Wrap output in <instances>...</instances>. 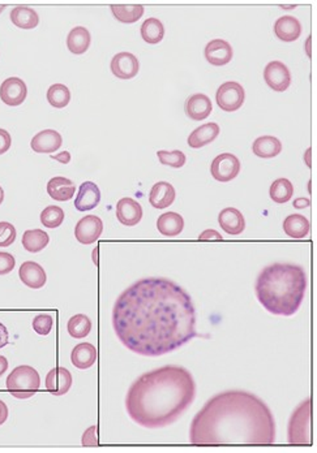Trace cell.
<instances>
[{
    "label": "cell",
    "mask_w": 317,
    "mask_h": 453,
    "mask_svg": "<svg viewBox=\"0 0 317 453\" xmlns=\"http://www.w3.org/2000/svg\"><path fill=\"white\" fill-rule=\"evenodd\" d=\"M113 327L125 348L146 357L167 354L197 336L191 296L164 278L128 287L114 305Z\"/></svg>",
    "instance_id": "cell-1"
},
{
    "label": "cell",
    "mask_w": 317,
    "mask_h": 453,
    "mask_svg": "<svg viewBox=\"0 0 317 453\" xmlns=\"http://www.w3.org/2000/svg\"><path fill=\"white\" fill-rule=\"evenodd\" d=\"M196 383L182 366L154 368L136 379L125 396L128 415L145 427L166 425L192 403Z\"/></svg>",
    "instance_id": "cell-2"
},
{
    "label": "cell",
    "mask_w": 317,
    "mask_h": 453,
    "mask_svg": "<svg viewBox=\"0 0 317 453\" xmlns=\"http://www.w3.org/2000/svg\"><path fill=\"white\" fill-rule=\"evenodd\" d=\"M307 289V275L302 266L273 264L256 280L255 292L260 303L274 315L290 317L298 312Z\"/></svg>",
    "instance_id": "cell-3"
},
{
    "label": "cell",
    "mask_w": 317,
    "mask_h": 453,
    "mask_svg": "<svg viewBox=\"0 0 317 453\" xmlns=\"http://www.w3.org/2000/svg\"><path fill=\"white\" fill-rule=\"evenodd\" d=\"M7 389L16 398H29L37 394L41 386L38 371L29 365L13 368L6 380Z\"/></svg>",
    "instance_id": "cell-4"
},
{
    "label": "cell",
    "mask_w": 317,
    "mask_h": 453,
    "mask_svg": "<svg viewBox=\"0 0 317 453\" xmlns=\"http://www.w3.org/2000/svg\"><path fill=\"white\" fill-rule=\"evenodd\" d=\"M246 99V92L243 86L235 81H227L222 84L217 93H216V101L218 107L226 111V113H234L239 110Z\"/></svg>",
    "instance_id": "cell-5"
},
{
    "label": "cell",
    "mask_w": 317,
    "mask_h": 453,
    "mask_svg": "<svg viewBox=\"0 0 317 453\" xmlns=\"http://www.w3.org/2000/svg\"><path fill=\"white\" fill-rule=\"evenodd\" d=\"M241 172V161L230 152L217 155L211 161V176L220 182H229L235 179Z\"/></svg>",
    "instance_id": "cell-6"
},
{
    "label": "cell",
    "mask_w": 317,
    "mask_h": 453,
    "mask_svg": "<svg viewBox=\"0 0 317 453\" xmlns=\"http://www.w3.org/2000/svg\"><path fill=\"white\" fill-rule=\"evenodd\" d=\"M104 232V222L96 215H87L78 220L75 226V237L83 245L94 244Z\"/></svg>",
    "instance_id": "cell-7"
},
{
    "label": "cell",
    "mask_w": 317,
    "mask_h": 453,
    "mask_svg": "<svg viewBox=\"0 0 317 453\" xmlns=\"http://www.w3.org/2000/svg\"><path fill=\"white\" fill-rule=\"evenodd\" d=\"M264 80L274 92H286L291 84V73L282 62H270L264 69Z\"/></svg>",
    "instance_id": "cell-8"
},
{
    "label": "cell",
    "mask_w": 317,
    "mask_h": 453,
    "mask_svg": "<svg viewBox=\"0 0 317 453\" xmlns=\"http://www.w3.org/2000/svg\"><path fill=\"white\" fill-rule=\"evenodd\" d=\"M27 95V85L19 77H10L0 85V99L10 107L24 103Z\"/></svg>",
    "instance_id": "cell-9"
},
{
    "label": "cell",
    "mask_w": 317,
    "mask_h": 453,
    "mask_svg": "<svg viewBox=\"0 0 317 453\" xmlns=\"http://www.w3.org/2000/svg\"><path fill=\"white\" fill-rule=\"evenodd\" d=\"M111 72L120 80H131L139 73V59L131 52H119L111 60Z\"/></svg>",
    "instance_id": "cell-10"
},
{
    "label": "cell",
    "mask_w": 317,
    "mask_h": 453,
    "mask_svg": "<svg viewBox=\"0 0 317 453\" xmlns=\"http://www.w3.org/2000/svg\"><path fill=\"white\" fill-rule=\"evenodd\" d=\"M73 378L66 368H54L46 375V388L54 396H63L72 387Z\"/></svg>",
    "instance_id": "cell-11"
},
{
    "label": "cell",
    "mask_w": 317,
    "mask_h": 453,
    "mask_svg": "<svg viewBox=\"0 0 317 453\" xmlns=\"http://www.w3.org/2000/svg\"><path fill=\"white\" fill-rule=\"evenodd\" d=\"M205 59L209 64L214 66H222L229 64L232 59V48L225 39H213L205 46Z\"/></svg>",
    "instance_id": "cell-12"
},
{
    "label": "cell",
    "mask_w": 317,
    "mask_h": 453,
    "mask_svg": "<svg viewBox=\"0 0 317 453\" xmlns=\"http://www.w3.org/2000/svg\"><path fill=\"white\" fill-rule=\"evenodd\" d=\"M116 217L123 226H136L143 219V208L136 199L125 197L116 203Z\"/></svg>",
    "instance_id": "cell-13"
},
{
    "label": "cell",
    "mask_w": 317,
    "mask_h": 453,
    "mask_svg": "<svg viewBox=\"0 0 317 453\" xmlns=\"http://www.w3.org/2000/svg\"><path fill=\"white\" fill-rule=\"evenodd\" d=\"M184 111L193 122H202L209 117L213 111V104L208 95L193 94L185 101Z\"/></svg>",
    "instance_id": "cell-14"
},
{
    "label": "cell",
    "mask_w": 317,
    "mask_h": 453,
    "mask_svg": "<svg viewBox=\"0 0 317 453\" xmlns=\"http://www.w3.org/2000/svg\"><path fill=\"white\" fill-rule=\"evenodd\" d=\"M19 276L21 282L31 289L42 288L48 280L43 267L33 261H27L20 266Z\"/></svg>",
    "instance_id": "cell-15"
},
{
    "label": "cell",
    "mask_w": 317,
    "mask_h": 453,
    "mask_svg": "<svg viewBox=\"0 0 317 453\" xmlns=\"http://www.w3.org/2000/svg\"><path fill=\"white\" fill-rule=\"evenodd\" d=\"M63 143V138L60 133L54 129H46L38 132L30 142L31 149L38 154H51L60 149Z\"/></svg>",
    "instance_id": "cell-16"
},
{
    "label": "cell",
    "mask_w": 317,
    "mask_h": 453,
    "mask_svg": "<svg viewBox=\"0 0 317 453\" xmlns=\"http://www.w3.org/2000/svg\"><path fill=\"white\" fill-rule=\"evenodd\" d=\"M101 202V192L97 187V184L92 181H85L80 185L76 199H75V208L78 211H89L98 206Z\"/></svg>",
    "instance_id": "cell-17"
},
{
    "label": "cell",
    "mask_w": 317,
    "mask_h": 453,
    "mask_svg": "<svg viewBox=\"0 0 317 453\" xmlns=\"http://www.w3.org/2000/svg\"><path fill=\"white\" fill-rule=\"evenodd\" d=\"M218 223L222 229L231 236H238L246 228V220L238 208H226L218 215Z\"/></svg>",
    "instance_id": "cell-18"
},
{
    "label": "cell",
    "mask_w": 317,
    "mask_h": 453,
    "mask_svg": "<svg viewBox=\"0 0 317 453\" xmlns=\"http://www.w3.org/2000/svg\"><path fill=\"white\" fill-rule=\"evenodd\" d=\"M176 197L175 188L167 181H160L154 184L153 188L149 193V202L154 208L164 210L171 206Z\"/></svg>",
    "instance_id": "cell-19"
},
{
    "label": "cell",
    "mask_w": 317,
    "mask_h": 453,
    "mask_svg": "<svg viewBox=\"0 0 317 453\" xmlns=\"http://www.w3.org/2000/svg\"><path fill=\"white\" fill-rule=\"evenodd\" d=\"M276 37L283 42H294L302 34V24L297 17L283 16L279 17L274 24Z\"/></svg>",
    "instance_id": "cell-20"
},
{
    "label": "cell",
    "mask_w": 317,
    "mask_h": 453,
    "mask_svg": "<svg viewBox=\"0 0 317 453\" xmlns=\"http://www.w3.org/2000/svg\"><path fill=\"white\" fill-rule=\"evenodd\" d=\"M98 353L97 348L90 343H80L71 353V361L73 366L80 370H87L96 364Z\"/></svg>",
    "instance_id": "cell-21"
},
{
    "label": "cell",
    "mask_w": 317,
    "mask_h": 453,
    "mask_svg": "<svg viewBox=\"0 0 317 453\" xmlns=\"http://www.w3.org/2000/svg\"><path fill=\"white\" fill-rule=\"evenodd\" d=\"M76 187L72 180L57 176L48 182V196L58 202H66L73 199Z\"/></svg>",
    "instance_id": "cell-22"
},
{
    "label": "cell",
    "mask_w": 317,
    "mask_h": 453,
    "mask_svg": "<svg viewBox=\"0 0 317 453\" xmlns=\"http://www.w3.org/2000/svg\"><path fill=\"white\" fill-rule=\"evenodd\" d=\"M220 125L217 123H206L196 128L188 137V145L192 149H200L214 141L220 134Z\"/></svg>",
    "instance_id": "cell-23"
},
{
    "label": "cell",
    "mask_w": 317,
    "mask_h": 453,
    "mask_svg": "<svg viewBox=\"0 0 317 453\" xmlns=\"http://www.w3.org/2000/svg\"><path fill=\"white\" fill-rule=\"evenodd\" d=\"M184 228V219L178 213H164L160 215L157 220V229L158 232L166 237H175L182 233Z\"/></svg>",
    "instance_id": "cell-24"
},
{
    "label": "cell",
    "mask_w": 317,
    "mask_h": 453,
    "mask_svg": "<svg viewBox=\"0 0 317 453\" xmlns=\"http://www.w3.org/2000/svg\"><path fill=\"white\" fill-rule=\"evenodd\" d=\"M252 151L256 157L262 159H270L281 154L282 143L273 136H262L256 138L252 145Z\"/></svg>",
    "instance_id": "cell-25"
},
{
    "label": "cell",
    "mask_w": 317,
    "mask_h": 453,
    "mask_svg": "<svg viewBox=\"0 0 317 453\" xmlns=\"http://www.w3.org/2000/svg\"><path fill=\"white\" fill-rule=\"evenodd\" d=\"M92 37L87 28L76 27L69 31L67 37V48L75 55H83L90 46Z\"/></svg>",
    "instance_id": "cell-26"
},
{
    "label": "cell",
    "mask_w": 317,
    "mask_h": 453,
    "mask_svg": "<svg viewBox=\"0 0 317 453\" xmlns=\"http://www.w3.org/2000/svg\"><path fill=\"white\" fill-rule=\"evenodd\" d=\"M309 222L306 217L300 215V214H293L288 215L285 220H283V231L288 237L295 238V240H300L304 238L309 233Z\"/></svg>",
    "instance_id": "cell-27"
},
{
    "label": "cell",
    "mask_w": 317,
    "mask_h": 453,
    "mask_svg": "<svg viewBox=\"0 0 317 453\" xmlns=\"http://www.w3.org/2000/svg\"><path fill=\"white\" fill-rule=\"evenodd\" d=\"M10 21L20 29H34L38 27L37 12L30 7H15L10 10Z\"/></svg>",
    "instance_id": "cell-28"
},
{
    "label": "cell",
    "mask_w": 317,
    "mask_h": 453,
    "mask_svg": "<svg viewBox=\"0 0 317 453\" xmlns=\"http://www.w3.org/2000/svg\"><path fill=\"white\" fill-rule=\"evenodd\" d=\"M114 17L123 24H134L143 17L144 7L140 4H113L110 6Z\"/></svg>",
    "instance_id": "cell-29"
},
{
    "label": "cell",
    "mask_w": 317,
    "mask_h": 453,
    "mask_svg": "<svg viewBox=\"0 0 317 453\" xmlns=\"http://www.w3.org/2000/svg\"><path fill=\"white\" fill-rule=\"evenodd\" d=\"M50 243V237L42 229H29L22 235V246L29 253L42 252Z\"/></svg>",
    "instance_id": "cell-30"
},
{
    "label": "cell",
    "mask_w": 317,
    "mask_h": 453,
    "mask_svg": "<svg viewBox=\"0 0 317 453\" xmlns=\"http://www.w3.org/2000/svg\"><path fill=\"white\" fill-rule=\"evenodd\" d=\"M141 37L146 43L157 45L164 37V24L155 17L145 20L141 25Z\"/></svg>",
    "instance_id": "cell-31"
},
{
    "label": "cell",
    "mask_w": 317,
    "mask_h": 453,
    "mask_svg": "<svg viewBox=\"0 0 317 453\" xmlns=\"http://www.w3.org/2000/svg\"><path fill=\"white\" fill-rule=\"evenodd\" d=\"M67 330L73 339H84L92 331V321L85 314H76L68 321Z\"/></svg>",
    "instance_id": "cell-32"
},
{
    "label": "cell",
    "mask_w": 317,
    "mask_h": 453,
    "mask_svg": "<svg viewBox=\"0 0 317 453\" xmlns=\"http://www.w3.org/2000/svg\"><path fill=\"white\" fill-rule=\"evenodd\" d=\"M294 194V187L291 181L288 179H277L269 189V196L272 201H274L279 205H283L293 199Z\"/></svg>",
    "instance_id": "cell-33"
},
{
    "label": "cell",
    "mask_w": 317,
    "mask_h": 453,
    "mask_svg": "<svg viewBox=\"0 0 317 453\" xmlns=\"http://www.w3.org/2000/svg\"><path fill=\"white\" fill-rule=\"evenodd\" d=\"M48 103L55 108H64L71 102V92L63 84L50 86L48 90Z\"/></svg>",
    "instance_id": "cell-34"
},
{
    "label": "cell",
    "mask_w": 317,
    "mask_h": 453,
    "mask_svg": "<svg viewBox=\"0 0 317 453\" xmlns=\"http://www.w3.org/2000/svg\"><path fill=\"white\" fill-rule=\"evenodd\" d=\"M64 220V211L59 206H48L41 213V223L46 228H58Z\"/></svg>",
    "instance_id": "cell-35"
},
{
    "label": "cell",
    "mask_w": 317,
    "mask_h": 453,
    "mask_svg": "<svg viewBox=\"0 0 317 453\" xmlns=\"http://www.w3.org/2000/svg\"><path fill=\"white\" fill-rule=\"evenodd\" d=\"M160 161L164 166H170L173 168H182L185 164V155L181 150L164 151L160 150L157 152Z\"/></svg>",
    "instance_id": "cell-36"
},
{
    "label": "cell",
    "mask_w": 317,
    "mask_h": 453,
    "mask_svg": "<svg viewBox=\"0 0 317 453\" xmlns=\"http://www.w3.org/2000/svg\"><path fill=\"white\" fill-rule=\"evenodd\" d=\"M52 326H54V319L50 314H38L31 322L33 330L41 336L48 335L52 330Z\"/></svg>",
    "instance_id": "cell-37"
},
{
    "label": "cell",
    "mask_w": 317,
    "mask_h": 453,
    "mask_svg": "<svg viewBox=\"0 0 317 453\" xmlns=\"http://www.w3.org/2000/svg\"><path fill=\"white\" fill-rule=\"evenodd\" d=\"M16 240V228L8 222H0V247L10 246Z\"/></svg>",
    "instance_id": "cell-38"
},
{
    "label": "cell",
    "mask_w": 317,
    "mask_h": 453,
    "mask_svg": "<svg viewBox=\"0 0 317 453\" xmlns=\"http://www.w3.org/2000/svg\"><path fill=\"white\" fill-rule=\"evenodd\" d=\"M15 264H16V259L13 255L7 252H0V276L10 274L15 268Z\"/></svg>",
    "instance_id": "cell-39"
},
{
    "label": "cell",
    "mask_w": 317,
    "mask_h": 453,
    "mask_svg": "<svg viewBox=\"0 0 317 453\" xmlns=\"http://www.w3.org/2000/svg\"><path fill=\"white\" fill-rule=\"evenodd\" d=\"M10 145H12V138L10 133L6 129H0V155L10 150Z\"/></svg>",
    "instance_id": "cell-40"
},
{
    "label": "cell",
    "mask_w": 317,
    "mask_h": 453,
    "mask_svg": "<svg viewBox=\"0 0 317 453\" xmlns=\"http://www.w3.org/2000/svg\"><path fill=\"white\" fill-rule=\"evenodd\" d=\"M222 240L223 237L221 233L214 229H206L199 236V241H222Z\"/></svg>",
    "instance_id": "cell-41"
},
{
    "label": "cell",
    "mask_w": 317,
    "mask_h": 453,
    "mask_svg": "<svg viewBox=\"0 0 317 453\" xmlns=\"http://www.w3.org/2000/svg\"><path fill=\"white\" fill-rule=\"evenodd\" d=\"M10 341V333H8V330L7 327L0 322V350L4 348Z\"/></svg>",
    "instance_id": "cell-42"
},
{
    "label": "cell",
    "mask_w": 317,
    "mask_h": 453,
    "mask_svg": "<svg viewBox=\"0 0 317 453\" xmlns=\"http://www.w3.org/2000/svg\"><path fill=\"white\" fill-rule=\"evenodd\" d=\"M51 158L63 163V164H68L71 161V154L68 151H63V152H59L57 155H51Z\"/></svg>",
    "instance_id": "cell-43"
},
{
    "label": "cell",
    "mask_w": 317,
    "mask_h": 453,
    "mask_svg": "<svg viewBox=\"0 0 317 453\" xmlns=\"http://www.w3.org/2000/svg\"><path fill=\"white\" fill-rule=\"evenodd\" d=\"M8 418V406L6 405L4 401L0 400V425H3Z\"/></svg>",
    "instance_id": "cell-44"
},
{
    "label": "cell",
    "mask_w": 317,
    "mask_h": 453,
    "mask_svg": "<svg viewBox=\"0 0 317 453\" xmlns=\"http://www.w3.org/2000/svg\"><path fill=\"white\" fill-rule=\"evenodd\" d=\"M96 429V426H92L89 430H87V433H85V435H84V438H83V444H97L98 442H96V440H93V436H92V433H93V430Z\"/></svg>",
    "instance_id": "cell-45"
},
{
    "label": "cell",
    "mask_w": 317,
    "mask_h": 453,
    "mask_svg": "<svg viewBox=\"0 0 317 453\" xmlns=\"http://www.w3.org/2000/svg\"><path fill=\"white\" fill-rule=\"evenodd\" d=\"M311 203V201L308 199H297L294 201V208H308Z\"/></svg>",
    "instance_id": "cell-46"
},
{
    "label": "cell",
    "mask_w": 317,
    "mask_h": 453,
    "mask_svg": "<svg viewBox=\"0 0 317 453\" xmlns=\"http://www.w3.org/2000/svg\"><path fill=\"white\" fill-rule=\"evenodd\" d=\"M8 370V359L4 356H0V378Z\"/></svg>",
    "instance_id": "cell-47"
},
{
    "label": "cell",
    "mask_w": 317,
    "mask_h": 453,
    "mask_svg": "<svg viewBox=\"0 0 317 453\" xmlns=\"http://www.w3.org/2000/svg\"><path fill=\"white\" fill-rule=\"evenodd\" d=\"M3 201H4V190L0 187V205L3 203Z\"/></svg>",
    "instance_id": "cell-48"
},
{
    "label": "cell",
    "mask_w": 317,
    "mask_h": 453,
    "mask_svg": "<svg viewBox=\"0 0 317 453\" xmlns=\"http://www.w3.org/2000/svg\"><path fill=\"white\" fill-rule=\"evenodd\" d=\"M309 152H311V150L308 149L307 154H306V159H307V166H311V163H309Z\"/></svg>",
    "instance_id": "cell-49"
},
{
    "label": "cell",
    "mask_w": 317,
    "mask_h": 453,
    "mask_svg": "<svg viewBox=\"0 0 317 453\" xmlns=\"http://www.w3.org/2000/svg\"><path fill=\"white\" fill-rule=\"evenodd\" d=\"M4 10H6V6H4V4H0V13H1Z\"/></svg>",
    "instance_id": "cell-50"
}]
</instances>
